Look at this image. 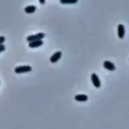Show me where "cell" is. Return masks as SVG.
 Returning <instances> with one entry per match:
<instances>
[{
  "label": "cell",
  "instance_id": "3",
  "mask_svg": "<svg viewBox=\"0 0 129 129\" xmlns=\"http://www.w3.org/2000/svg\"><path fill=\"white\" fill-rule=\"evenodd\" d=\"M91 81L94 85V86L96 88H100L101 87V82L100 80L98 77V76L96 73H92L91 74Z\"/></svg>",
  "mask_w": 129,
  "mask_h": 129
},
{
  "label": "cell",
  "instance_id": "1",
  "mask_svg": "<svg viewBox=\"0 0 129 129\" xmlns=\"http://www.w3.org/2000/svg\"><path fill=\"white\" fill-rule=\"evenodd\" d=\"M46 34L44 33H38L36 34H33V35H30L27 37L26 40L28 42H32L34 41H38V40H42L44 37H45Z\"/></svg>",
  "mask_w": 129,
  "mask_h": 129
},
{
  "label": "cell",
  "instance_id": "12",
  "mask_svg": "<svg viewBox=\"0 0 129 129\" xmlns=\"http://www.w3.org/2000/svg\"><path fill=\"white\" fill-rule=\"evenodd\" d=\"M5 50V45H0V53H2V51H4Z\"/></svg>",
  "mask_w": 129,
  "mask_h": 129
},
{
  "label": "cell",
  "instance_id": "8",
  "mask_svg": "<svg viewBox=\"0 0 129 129\" xmlns=\"http://www.w3.org/2000/svg\"><path fill=\"white\" fill-rule=\"evenodd\" d=\"M36 11V6L33 5H27L24 8V11L27 14H33Z\"/></svg>",
  "mask_w": 129,
  "mask_h": 129
},
{
  "label": "cell",
  "instance_id": "2",
  "mask_svg": "<svg viewBox=\"0 0 129 129\" xmlns=\"http://www.w3.org/2000/svg\"><path fill=\"white\" fill-rule=\"evenodd\" d=\"M30 71H32V67L30 65H22V66H18L14 68V72L17 74L24 73H27Z\"/></svg>",
  "mask_w": 129,
  "mask_h": 129
},
{
  "label": "cell",
  "instance_id": "13",
  "mask_svg": "<svg viewBox=\"0 0 129 129\" xmlns=\"http://www.w3.org/2000/svg\"><path fill=\"white\" fill-rule=\"evenodd\" d=\"M39 2H40V4H42V5H43V4H45V2H46V1H45V0H40V1H39Z\"/></svg>",
  "mask_w": 129,
  "mask_h": 129
},
{
  "label": "cell",
  "instance_id": "7",
  "mask_svg": "<svg viewBox=\"0 0 129 129\" xmlns=\"http://www.w3.org/2000/svg\"><path fill=\"white\" fill-rule=\"evenodd\" d=\"M43 45V40H38V41H34L32 42H29L28 46L31 48H38L40 47L41 45Z\"/></svg>",
  "mask_w": 129,
  "mask_h": 129
},
{
  "label": "cell",
  "instance_id": "4",
  "mask_svg": "<svg viewBox=\"0 0 129 129\" xmlns=\"http://www.w3.org/2000/svg\"><path fill=\"white\" fill-rule=\"evenodd\" d=\"M62 51H58L55 52V53L50 57V58H49L50 62L52 63H55L58 62L59 60L62 57Z\"/></svg>",
  "mask_w": 129,
  "mask_h": 129
},
{
  "label": "cell",
  "instance_id": "6",
  "mask_svg": "<svg viewBox=\"0 0 129 129\" xmlns=\"http://www.w3.org/2000/svg\"><path fill=\"white\" fill-rule=\"evenodd\" d=\"M103 67H104L105 69H106V70H108L109 71H114L116 69V65L113 63H112V62H110L109 60H106V61L103 62Z\"/></svg>",
  "mask_w": 129,
  "mask_h": 129
},
{
  "label": "cell",
  "instance_id": "11",
  "mask_svg": "<svg viewBox=\"0 0 129 129\" xmlns=\"http://www.w3.org/2000/svg\"><path fill=\"white\" fill-rule=\"evenodd\" d=\"M5 36H0V45H4V42H5Z\"/></svg>",
  "mask_w": 129,
  "mask_h": 129
},
{
  "label": "cell",
  "instance_id": "10",
  "mask_svg": "<svg viewBox=\"0 0 129 129\" xmlns=\"http://www.w3.org/2000/svg\"><path fill=\"white\" fill-rule=\"evenodd\" d=\"M78 2V0H60V3L62 4H75Z\"/></svg>",
  "mask_w": 129,
  "mask_h": 129
},
{
  "label": "cell",
  "instance_id": "5",
  "mask_svg": "<svg viewBox=\"0 0 129 129\" xmlns=\"http://www.w3.org/2000/svg\"><path fill=\"white\" fill-rule=\"evenodd\" d=\"M117 32H118V36L119 39H123L125 37V26L123 24H119L118 25V29H117Z\"/></svg>",
  "mask_w": 129,
  "mask_h": 129
},
{
  "label": "cell",
  "instance_id": "9",
  "mask_svg": "<svg viewBox=\"0 0 129 129\" xmlns=\"http://www.w3.org/2000/svg\"><path fill=\"white\" fill-rule=\"evenodd\" d=\"M75 100L78 102H85L88 100V96L86 94H77L75 97Z\"/></svg>",
  "mask_w": 129,
  "mask_h": 129
}]
</instances>
